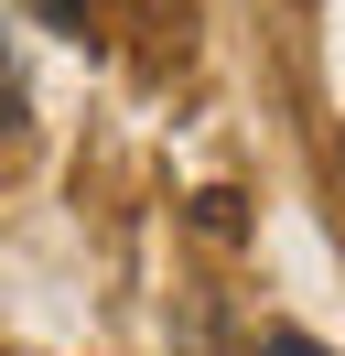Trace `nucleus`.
Wrapping results in <instances>:
<instances>
[{"label": "nucleus", "mask_w": 345, "mask_h": 356, "mask_svg": "<svg viewBox=\"0 0 345 356\" xmlns=\"http://www.w3.org/2000/svg\"><path fill=\"white\" fill-rule=\"evenodd\" d=\"M259 356H323V346H313L302 324H270V334H259Z\"/></svg>", "instance_id": "obj_1"}]
</instances>
